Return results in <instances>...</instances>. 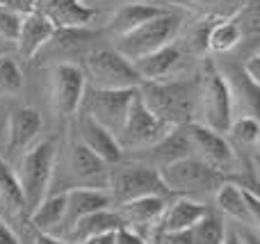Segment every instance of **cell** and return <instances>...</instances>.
Segmentation results:
<instances>
[{
	"instance_id": "obj_1",
	"label": "cell",
	"mask_w": 260,
	"mask_h": 244,
	"mask_svg": "<svg viewBox=\"0 0 260 244\" xmlns=\"http://www.w3.org/2000/svg\"><path fill=\"white\" fill-rule=\"evenodd\" d=\"M142 100L155 117L169 126L197 121L199 117V78L180 80V78H160V80H142L137 87Z\"/></svg>"
},
{
	"instance_id": "obj_2",
	"label": "cell",
	"mask_w": 260,
	"mask_h": 244,
	"mask_svg": "<svg viewBox=\"0 0 260 244\" xmlns=\"http://www.w3.org/2000/svg\"><path fill=\"white\" fill-rule=\"evenodd\" d=\"M55 158H57V140L55 137L37 142L21 158V171L16 178L21 185L23 199H25V215H30L48 194Z\"/></svg>"
},
{
	"instance_id": "obj_3",
	"label": "cell",
	"mask_w": 260,
	"mask_h": 244,
	"mask_svg": "<svg viewBox=\"0 0 260 244\" xmlns=\"http://www.w3.org/2000/svg\"><path fill=\"white\" fill-rule=\"evenodd\" d=\"M180 27H183V16L165 9L162 14L144 21L142 25L128 30L126 34H119L114 50L128 59H137L142 55L151 53V50H157L160 46L176 41Z\"/></svg>"
},
{
	"instance_id": "obj_4",
	"label": "cell",
	"mask_w": 260,
	"mask_h": 244,
	"mask_svg": "<svg viewBox=\"0 0 260 244\" xmlns=\"http://www.w3.org/2000/svg\"><path fill=\"white\" fill-rule=\"evenodd\" d=\"M199 114L203 126L221 135L233 121V91L212 62H206L203 73L199 76Z\"/></svg>"
},
{
	"instance_id": "obj_5",
	"label": "cell",
	"mask_w": 260,
	"mask_h": 244,
	"mask_svg": "<svg viewBox=\"0 0 260 244\" xmlns=\"http://www.w3.org/2000/svg\"><path fill=\"white\" fill-rule=\"evenodd\" d=\"M82 73L99 89H133L142 85V78L135 71L133 62L112 48H99L85 55Z\"/></svg>"
},
{
	"instance_id": "obj_6",
	"label": "cell",
	"mask_w": 260,
	"mask_h": 244,
	"mask_svg": "<svg viewBox=\"0 0 260 244\" xmlns=\"http://www.w3.org/2000/svg\"><path fill=\"white\" fill-rule=\"evenodd\" d=\"M165 187L171 194H206L215 192L226 181L224 173L208 167L197 155H187L157 169Z\"/></svg>"
},
{
	"instance_id": "obj_7",
	"label": "cell",
	"mask_w": 260,
	"mask_h": 244,
	"mask_svg": "<svg viewBox=\"0 0 260 244\" xmlns=\"http://www.w3.org/2000/svg\"><path fill=\"white\" fill-rule=\"evenodd\" d=\"M171 128L174 126H169L160 117H155L142 100L139 91H135L126 119H123V126L117 132V142L121 146V151H144L148 146H153L155 142H160Z\"/></svg>"
},
{
	"instance_id": "obj_8",
	"label": "cell",
	"mask_w": 260,
	"mask_h": 244,
	"mask_svg": "<svg viewBox=\"0 0 260 244\" xmlns=\"http://www.w3.org/2000/svg\"><path fill=\"white\" fill-rule=\"evenodd\" d=\"M108 192L112 194L114 203L139 196H171V192L162 183L160 171L146 164H126L114 169L108 176Z\"/></svg>"
},
{
	"instance_id": "obj_9",
	"label": "cell",
	"mask_w": 260,
	"mask_h": 244,
	"mask_svg": "<svg viewBox=\"0 0 260 244\" xmlns=\"http://www.w3.org/2000/svg\"><path fill=\"white\" fill-rule=\"evenodd\" d=\"M185 130H187L189 144H192V155H197L208 167L217 169L224 176L235 173V169H238L235 149L221 132H215L212 128L203 126L201 121L185 123Z\"/></svg>"
},
{
	"instance_id": "obj_10",
	"label": "cell",
	"mask_w": 260,
	"mask_h": 244,
	"mask_svg": "<svg viewBox=\"0 0 260 244\" xmlns=\"http://www.w3.org/2000/svg\"><path fill=\"white\" fill-rule=\"evenodd\" d=\"M137 87L133 89H99V87H89L85 89L80 108L85 110L87 117H91L96 123L108 128L112 135H117L123 126V119L130 108Z\"/></svg>"
},
{
	"instance_id": "obj_11",
	"label": "cell",
	"mask_w": 260,
	"mask_h": 244,
	"mask_svg": "<svg viewBox=\"0 0 260 244\" xmlns=\"http://www.w3.org/2000/svg\"><path fill=\"white\" fill-rule=\"evenodd\" d=\"M87 89V78L78 64L59 62L50 71V100L57 114L71 117L80 110L82 96Z\"/></svg>"
},
{
	"instance_id": "obj_12",
	"label": "cell",
	"mask_w": 260,
	"mask_h": 244,
	"mask_svg": "<svg viewBox=\"0 0 260 244\" xmlns=\"http://www.w3.org/2000/svg\"><path fill=\"white\" fill-rule=\"evenodd\" d=\"M64 171H67V178L73 187H103V190H108V164L96 153H91L82 142L69 149Z\"/></svg>"
},
{
	"instance_id": "obj_13",
	"label": "cell",
	"mask_w": 260,
	"mask_h": 244,
	"mask_svg": "<svg viewBox=\"0 0 260 244\" xmlns=\"http://www.w3.org/2000/svg\"><path fill=\"white\" fill-rule=\"evenodd\" d=\"M215 203L224 215L238 219L242 224L256 226L260 222V205H258V194L249 190H242L235 183L224 181L215 190Z\"/></svg>"
},
{
	"instance_id": "obj_14",
	"label": "cell",
	"mask_w": 260,
	"mask_h": 244,
	"mask_svg": "<svg viewBox=\"0 0 260 244\" xmlns=\"http://www.w3.org/2000/svg\"><path fill=\"white\" fill-rule=\"evenodd\" d=\"M169 205V196H139L117 203V215L128 228H151L157 226L162 213Z\"/></svg>"
},
{
	"instance_id": "obj_15",
	"label": "cell",
	"mask_w": 260,
	"mask_h": 244,
	"mask_svg": "<svg viewBox=\"0 0 260 244\" xmlns=\"http://www.w3.org/2000/svg\"><path fill=\"white\" fill-rule=\"evenodd\" d=\"M67 194V210H64V228L67 231L73 222H78L85 215H91L96 210H103L114 205L112 194L103 187H71Z\"/></svg>"
},
{
	"instance_id": "obj_16",
	"label": "cell",
	"mask_w": 260,
	"mask_h": 244,
	"mask_svg": "<svg viewBox=\"0 0 260 244\" xmlns=\"http://www.w3.org/2000/svg\"><path fill=\"white\" fill-rule=\"evenodd\" d=\"M78 128H80V142L91 151V153L99 155L105 164H117L119 160H121L123 151L117 142V135H112L108 128L96 123L94 119L87 117V114L80 117Z\"/></svg>"
},
{
	"instance_id": "obj_17",
	"label": "cell",
	"mask_w": 260,
	"mask_h": 244,
	"mask_svg": "<svg viewBox=\"0 0 260 244\" xmlns=\"http://www.w3.org/2000/svg\"><path fill=\"white\" fill-rule=\"evenodd\" d=\"M55 25L50 18H46L41 12H30L21 16V27L16 34L18 53L23 55V59H32L53 37Z\"/></svg>"
},
{
	"instance_id": "obj_18",
	"label": "cell",
	"mask_w": 260,
	"mask_h": 244,
	"mask_svg": "<svg viewBox=\"0 0 260 244\" xmlns=\"http://www.w3.org/2000/svg\"><path fill=\"white\" fill-rule=\"evenodd\" d=\"M35 5L55 27H87L94 18V9L80 0H35Z\"/></svg>"
},
{
	"instance_id": "obj_19",
	"label": "cell",
	"mask_w": 260,
	"mask_h": 244,
	"mask_svg": "<svg viewBox=\"0 0 260 244\" xmlns=\"http://www.w3.org/2000/svg\"><path fill=\"white\" fill-rule=\"evenodd\" d=\"M183 59V48H180L176 41L167 46H160L157 50H151V53L142 55L137 59H130L135 66V71L139 73L142 80H160V78H167Z\"/></svg>"
},
{
	"instance_id": "obj_20",
	"label": "cell",
	"mask_w": 260,
	"mask_h": 244,
	"mask_svg": "<svg viewBox=\"0 0 260 244\" xmlns=\"http://www.w3.org/2000/svg\"><path fill=\"white\" fill-rule=\"evenodd\" d=\"M44 121L35 108H18L9 114L7 126V153L25 151L39 137Z\"/></svg>"
},
{
	"instance_id": "obj_21",
	"label": "cell",
	"mask_w": 260,
	"mask_h": 244,
	"mask_svg": "<svg viewBox=\"0 0 260 244\" xmlns=\"http://www.w3.org/2000/svg\"><path fill=\"white\" fill-rule=\"evenodd\" d=\"M119 226H123V222L117 215V210L110 205V208L96 210V213L85 215V217H80L78 222H73L71 226L67 228V237H64V240H69L71 244L87 242V240H91V237L101 235V233L117 231Z\"/></svg>"
},
{
	"instance_id": "obj_22",
	"label": "cell",
	"mask_w": 260,
	"mask_h": 244,
	"mask_svg": "<svg viewBox=\"0 0 260 244\" xmlns=\"http://www.w3.org/2000/svg\"><path fill=\"white\" fill-rule=\"evenodd\" d=\"M64 210H67V194H46L44 201L27 215L30 224L39 233H48V235H59L64 228Z\"/></svg>"
},
{
	"instance_id": "obj_23",
	"label": "cell",
	"mask_w": 260,
	"mask_h": 244,
	"mask_svg": "<svg viewBox=\"0 0 260 244\" xmlns=\"http://www.w3.org/2000/svg\"><path fill=\"white\" fill-rule=\"evenodd\" d=\"M206 213H208V208L203 203H199V201L178 199L167 205V210L162 213L160 222H157V233H171V231L192 228Z\"/></svg>"
},
{
	"instance_id": "obj_24",
	"label": "cell",
	"mask_w": 260,
	"mask_h": 244,
	"mask_svg": "<svg viewBox=\"0 0 260 244\" xmlns=\"http://www.w3.org/2000/svg\"><path fill=\"white\" fill-rule=\"evenodd\" d=\"M144 151H148V158H151L153 162H157V169L169 162H176V160H180V158L192 155V144H189L185 123L183 126H174L160 142H155L153 146H148V149H144Z\"/></svg>"
},
{
	"instance_id": "obj_25",
	"label": "cell",
	"mask_w": 260,
	"mask_h": 244,
	"mask_svg": "<svg viewBox=\"0 0 260 244\" xmlns=\"http://www.w3.org/2000/svg\"><path fill=\"white\" fill-rule=\"evenodd\" d=\"M165 12V7H160V5L155 3H133V5H123L121 9H119L117 14L112 16V21H110V30L114 32V34H126L128 30H133V27L142 25L144 21H148V18L157 16V14Z\"/></svg>"
},
{
	"instance_id": "obj_26",
	"label": "cell",
	"mask_w": 260,
	"mask_h": 244,
	"mask_svg": "<svg viewBox=\"0 0 260 244\" xmlns=\"http://www.w3.org/2000/svg\"><path fill=\"white\" fill-rule=\"evenodd\" d=\"M155 5H176L180 9H192L203 16L215 18H231L247 0H146Z\"/></svg>"
},
{
	"instance_id": "obj_27",
	"label": "cell",
	"mask_w": 260,
	"mask_h": 244,
	"mask_svg": "<svg viewBox=\"0 0 260 244\" xmlns=\"http://www.w3.org/2000/svg\"><path fill=\"white\" fill-rule=\"evenodd\" d=\"M242 41V32L233 18H219L208 30V48L215 53H229Z\"/></svg>"
},
{
	"instance_id": "obj_28",
	"label": "cell",
	"mask_w": 260,
	"mask_h": 244,
	"mask_svg": "<svg viewBox=\"0 0 260 244\" xmlns=\"http://www.w3.org/2000/svg\"><path fill=\"white\" fill-rule=\"evenodd\" d=\"M0 199L9 215H25V199H23L18 178L3 160H0Z\"/></svg>"
},
{
	"instance_id": "obj_29",
	"label": "cell",
	"mask_w": 260,
	"mask_h": 244,
	"mask_svg": "<svg viewBox=\"0 0 260 244\" xmlns=\"http://www.w3.org/2000/svg\"><path fill=\"white\" fill-rule=\"evenodd\" d=\"M226 132H231L233 142L242 151H247V153H251V155L256 153L258 137H260V126H258L256 114H249V117H242V119H238V121H231Z\"/></svg>"
},
{
	"instance_id": "obj_30",
	"label": "cell",
	"mask_w": 260,
	"mask_h": 244,
	"mask_svg": "<svg viewBox=\"0 0 260 244\" xmlns=\"http://www.w3.org/2000/svg\"><path fill=\"white\" fill-rule=\"evenodd\" d=\"M192 235H194V242L197 244H224L226 226H224L219 215L208 210V213L192 226Z\"/></svg>"
},
{
	"instance_id": "obj_31",
	"label": "cell",
	"mask_w": 260,
	"mask_h": 244,
	"mask_svg": "<svg viewBox=\"0 0 260 244\" xmlns=\"http://www.w3.org/2000/svg\"><path fill=\"white\" fill-rule=\"evenodd\" d=\"M23 89V71L9 55H0V96H14Z\"/></svg>"
},
{
	"instance_id": "obj_32",
	"label": "cell",
	"mask_w": 260,
	"mask_h": 244,
	"mask_svg": "<svg viewBox=\"0 0 260 244\" xmlns=\"http://www.w3.org/2000/svg\"><path fill=\"white\" fill-rule=\"evenodd\" d=\"M235 21V25L240 27L242 37H258L260 32V9H258V0H247L238 12L231 16Z\"/></svg>"
},
{
	"instance_id": "obj_33",
	"label": "cell",
	"mask_w": 260,
	"mask_h": 244,
	"mask_svg": "<svg viewBox=\"0 0 260 244\" xmlns=\"http://www.w3.org/2000/svg\"><path fill=\"white\" fill-rule=\"evenodd\" d=\"M18 27H21V14L12 12L7 7H0V37L16 41Z\"/></svg>"
},
{
	"instance_id": "obj_34",
	"label": "cell",
	"mask_w": 260,
	"mask_h": 244,
	"mask_svg": "<svg viewBox=\"0 0 260 244\" xmlns=\"http://www.w3.org/2000/svg\"><path fill=\"white\" fill-rule=\"evenodd\" d=\"M155 244H197L192 235V228L185 231H171V233H157Z\"/></svg>"
},
{
	"instance_id": "obj_35",
	"label": "cell",
	"mask_w": 260,
	"mask_h": 244,
	"mask_svg": "<svg viewBox=\"0 0 260 244\" xmlns=\"http://www.w3.org/2000/svg\"><path fill=\"white\" fill-rule=\"evenodd\" d=\"M114 244H148L139 235L135 228H128V226H119L114 231Z\"/></svg>"
},
{
	"instance_id": "obj_36",
	"label": "cell",
	"mask_w": 260,
	"mask_h": 244,
	"mask_svg": "<svg viewBox=\"0 0 260 244\" xmlns=\"http://www.w3.org/2000/svg\"><path fill=\"white\" fill-rule=\"evenodd\" d=\"M242 73L253 82V85H260V53L258 50L247 59V62H244Z\"/></svg>"
},
{
	"instance_id": "obj_37",
	"label": "cell",
	"mask_w": 260,
	"mask_h": 244,
	"mask_svg": "<svg viewBox=\"0 0 260 244\" xmlns=\"http://www.w3.org/2000/svg\"><path fill=\"white\" fill-rule=\"evenodd\" d=\"M0 7H7L16 14H30V12H37V5L35 0H0Z\"/></svg>"
},
{
	"instance_id": "obj_38",
	"label": "cell",
	"mask_w": 260,
	"mask_h": 244,
	"mask_svg": "<svg viewBox=\"0 0 260 244\" xmlns=\"http://www.w3.org/2000/svg\"><path fill=\"white\" fill-rule=\"evenodd\" d=\"M37 244H71L59 235H48V233H37Z\"/></svg>"
},
{
	"instance_id": "obj_39",
	"label": "cell",
	"mask_w": 260,
	"mask_h": 244,
	"mask_svg": "<svg viewBox=\"0 0 260 244\" xmlns=\"http://www.w3.org/2000/svg\"><path fill=\"white\" fill-rule=\"evenodd\" d=\"M0 244H18V240L14 237V233L9 231L5 224H0Z\"/></svg>"
},
{
	"instance_id": "obj_40",
	"label": "cell",
	"mask_w": 260,
	"mask_h": 244,
	"mask_svg": "<svg viewBox=\"0 0 260 244\" xmlns=\"http://www.w3.org/2000/svg\"><path fill=\"white\" fill-rule=\"evenodd\" d=\"M89 244H114V231L110 233H101V235L91 237V240H87Z\"/></svg>"
},
{
	"instance_id": "obj_41",
	"label": "cell",
	"mask_w": 260,
	"mask_h": 244,
	"mask_svg": "<svg viewBox=\"0 0 260 244\" xmlns=\"http://www.w3.org/2000/svg\"><path fill=\"white\" fill-rule=\"evenodd\" d=\"M224 244H242L238 237V233H229L226 231V237H224Z\"/></svg>"
}]
</instances>
